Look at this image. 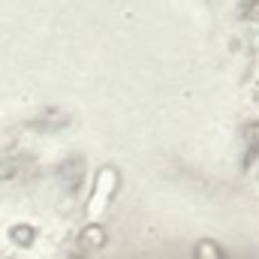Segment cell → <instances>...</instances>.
<instances>
[{
    "mask_svg": "<svg viewBox=\"0 0 259 259\" xmlns=\"http://www.w3.org/2000/svg\"><path fill=\"white\" fill-rule=\"evenodd\" d=\"M115 187H118V172L115 169H103L97 175V184H94V193L88 199V220H100L115 196Z\"/></svg>",
    "mask_w": 259,
    "mask_h": 259,
    "instance_id": "6da1fadb",
    "label": "cell"
},
{
    "mask_svg": "<svg viewBox=\"0 0 259 259\" xmlns=\"http://www.w3.org/2000/svg\"><path fill=\"white\" fill-rule=\"evenodd\" d=\"M196 259H223V253L214 241H199L196 244Z\"/></svg>",
    "mask_w": 259,
    "mask_h": 259,
    "instance_id": "7a4b0ae2",
    "label": "cell"
}]
</instances>
